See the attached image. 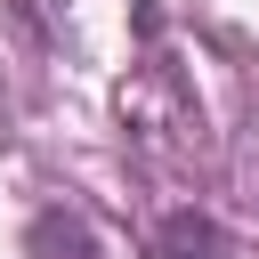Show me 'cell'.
Here are the masks:
<instances>
[{
  "label": "cell",
  "mask_w": 259,
  "mask_h": 259,
  "mask_svg": "<svg viewBox=\"0 0 259 259\" xmlns=\"http://www.w3.org/2000/svg\"><path fill=\"white\" fill-rule=\"evenodd\" d=\"M154 251H162V259H210V251H219V227H210L202 210H170L162 235H154Z\"/></svg>",
  "instance_id": "cell-1"
}]
</instances>
